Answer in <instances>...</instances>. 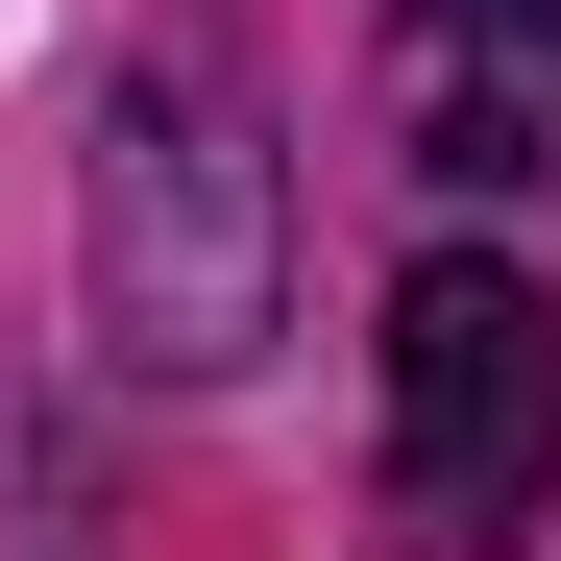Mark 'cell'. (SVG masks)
Wrapping results in <instances>:
<instances>
[{"label": "cell", "instance_id": "1", "mask_svg": "<svg viewBox=\"0 0 561 561\" xmlns=\"http://www.w3.org/2000/svg\"><path fill=\"white\" fill-rule=\"evenodd\" d=\"M294 318V147L220 49H147L99 99V342L123 366H244Z\"/></svg>", "mask_w": 561, "mask_h": 561}, {"label": "cell", "instance_id": "2", "mask_svg": "<svg viewBox=\"0 0 561 561\" xmlns=\"http://www.w3.org/2000/svg\"><path fill=\"white\" fill-rule=\"evenodd\" d=\"M537 489H561V318H537V268L439 244L391 294V513L415 561H513Z\"/></svg>", "mask_w": 561, "mask_h": 561}, {"label": "cell", "instance_id": "3", "mask_svg": "<svg viewBox=\"0 0 561 561\" xmlns=\"http://www.w3.org/2000/svg\"><path fill=\"white\" fill-rule=\"evenodd\" d=\"M391 123L439 196H561V0H391Z\"/></svg>", "mask_w": 561, "mask_h": 561}]
</instances>
